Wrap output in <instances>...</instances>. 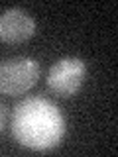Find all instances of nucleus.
Instances as JSON below:
<instances>
[{"mask_svg": "<svg viewBox=\"0 0 118 157\" xmlns=\"http://www.w3.org/2000/svg\"><path fill=\"white\" fill-rule=\"evenodd\" d=\"M36 33V20L22 8H10L0 14V41L24 43Z\"/></svg>", "mask_w": 118, "mask_h": 157, "instance_id": "nucleus-4", "label": "nucleus"}, {"mask_svg": "<svg viewBox=\"0 0 118 157\" xmlns=\"http://www.w3.org/2000/svg\"><path fill=\"white\" fill-rule=\"evenodd\" d=\"M4 126H6V106L0 102V132L4 130Z\"/></svg>", "mask_w": 118, "mask_h": 157, "instance_id": "nucleus-5", "label": "nucleus"}, {"mask_svg": "<svg viewBox=\"0 0 118 157\" xmlns=\"http://www.w3.org/2000/svg\"><path fill=\"white\" fill-rule=\"evenodd\" d=\"M10 126L14 140L33 151L53 149L65 137V116L43 96H30L18 102Z\"/></svg>", "mask_w": 118, "mask_h": 157, "instance_id": "nucleus-1", "label": "nucleus"}, {"mask_svg": "<svg viewBox=\"0 0 118 157\" xmlns=\"http://www.w3.org/2000/svg\"><path fill=\"white\" fill-rule=\"evenodd\" d=\"M87 78V65L79 57H63L47 71V86L53 94L69 98L81 90Z\"/></svg>", "mask_w": 118, "mask_h": 157, "instance_id": "nucleus-3", "label": "nucleus"}, {"mask_svg": "<svg viewBox=\"0 0 118 157\" xmlns=\"http://www.w3.org/2000/svg\"><path fill=\"white\" fill-rule=\"evenodd\" d=\"M39 81V63L32 57H12L0 63V92L18 96Z\"/></svg>", "mask_w": 118, "mask_h": 157, "instance_id": "nucleus-2", "label": "nucleus"}]
</instances>
